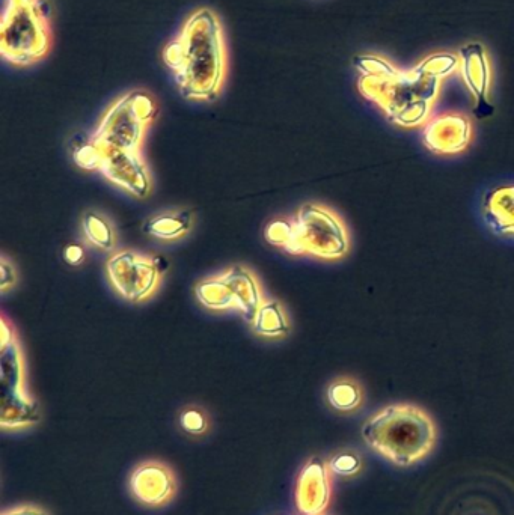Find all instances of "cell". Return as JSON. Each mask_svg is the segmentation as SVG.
I'll use <instances>...</instances> for the list:
<instances>
[{"instance_id":"cell-1","label":"cell","mask_w":514,"mask_h":515,"mask_svg":"<svg viewBox=\"0 0 514 515\" xmlns=\"http://www.w3.org/2000/svg\"><path fill=\"white\" fill-rule=\"evenodd\" d=\"M361 71L359 91L385 110L389 121L400 127L423 124L432 109L439 80L457 65V58L447 53L430 56L415 70L400 71L374 56L355 58Z\"/></svg>"},{"instance_id":"cell-2","label":"cell","mask_w":514,"mask_h":515,"mask_svg":"<svg viewBox=\"0 0 514 515\" xmlns=\"http://www.w3.org/2000/svg\"><path fill=\"white\" fill-rule=\"evenodd\" d=\"M162 58L186 100H216L227 74V47L219 17L209 8L196 10L180 34L166 44Z\"/></svg>"},{"instance_id":"cell-3","label":"cell","mask_w":514,"mask_h":515,"mask_svg":"<svg viewBox=\"0 0 514 515\" xmlns=\"http://www.w3.org/2000/svg\"><path fill=\"white\" fill-rule=\"evenodd\" d=\"M436 425L430 415L412 404H394L371 416L362 437L377 454L395 466H414L435 448Z\"/></svg>"},{"instance_id":"cell-4","label":"cell","mask_w":514,"mask_h":515,"mask_svg":"<svg viewBox=\"0 0 514 515\" xmlns=\"http://www.w3.org/2000/svg\"><path fill=\"white\" fill-rule=\"evenodd\" d=\"M50 26L38 0H2L0 53L20 67L34 64L49 53Z\"/></svg>"},{"instance_id":"cell-5","label":"cell","mask_w":514,"mask_h":515,"mask_svg":"<svg viewBox=\"0 0 514 515\" xmlns=\"http://www.w3.org/2000/svg\"><path fill=\"white\" fill-rule=\"evenodd\" d=\"M157 104L147 91H132L111 104L101 116L92 139L101 150L141 151Z\"/></svg>"},{"instance_id":"cell-6","label":"cell","mask_w":514,"mask_h":515,"mask_svg":"<svg viewBox=\"0 0 514 515\" xmlns=\"http://www.w3.org/2000/svg\"><path fill=\"white\" fill-rule=\"evenodd\" d=\"M0 425L4 431H20L40 422L37 401L25 388V366L22 351L2 320V357H0Z\"/></svg>"},{"instance_id":"cell-7","label":"cell","mask_w":514,"mask_h":515,"mask_svg":"<svg viewBox=\"0 0 514 515\" xmlns=\"http://www.w3.org/2000/svg\"><path fill=\"white\" fill-rule=\"evenodd\" d=\"M294 226L300 255L316 256L320 260H340L349 252V232L341 217L331 208L305 204L300 207Z\"/></svg>"},{"instance_id":"cell-8","label":"cell","mask_w":514,"mask_h":515,"mask_svg":"<svg viewBox=\"0 0 514 515\" xmlns=\"http://www.w3.org/2000/svg\"><path fill=\"white\" fill-rule=\"evenodd\" d=\"M160 260L133 250L114 253L106 264L112 288L127 302L142 303L154 296L162 279Z\"/></svg>"},{"instance_id":"cell-9","label":"cell","mask_w":514,"mask_h":515,"mask_svg":"<svg viewBox=\"0 0 514 515\" xmlns=\"http://www.w3.org/2000/svg\"><path fill=\"white\" fill-rule=\"evenodd\" d=\"M129 491L145 508H163L177 496V475L165 461H141L130 473Z\"/></svg>"},{"instance_id":"cell-10","label":"cell","mask_w":514,"mask_h":515,"mask_svg":"<svg viewBox=\"0 0 514 515\" xmlns=\"http://www.w3.org/2000/svg\"><path fill=\"white\" fill-rule=\"evenodd\" d=\"M332 500V473L322 457L306 461L297 476L294 503L299 515H326Z\"/></svg>"},{"instance_id":"cell-11","label":"cell","mask_w":514,"mask_h":515,"mask_svg":"<svg viewBox=\"0 0 514 515\" xmlns=\"http://www.w3.org/2000/svg\"><path fill=\"white\" fill-rule=\"evenodd\" d=\"M100 172L106 180L136 198H147L153 187L141 151L103 150Z\"/></svg>"},{"instance_id":"cell-12","label":"cell","mask_w":514,"mask_h":515,"mask_svg":"<svg viewBox=\"0 0 514 515\" xmlns=\"http://www.w3.org/2000/svg\"><path fill=\"white\" fill-rule=\"evenodd\" d=\"M472 128L468 118L456 113L439 116L424 128V145L435 154H457L465 151L471 141Z\"/></svg>"},{"instance_id":"cell-13","label":"cell","mask_w":514,"mask_h":515,"mask_svg":"<svg viewBox=\"0 0 514 515\" xmlns=\"http://www.w3.org/2000/svg\"><path fill=\"white\" fill-rule=\"evenodd\" d=\"M462 55V76L466 86L477 100L474 113L478 119L487 118L492 115L493 106L487 100V89H489V65H487L484 49L480 44H469L460 49Z\"/></svg>"},{"instance_id":"cell-14","label":"cell","mask_w":514,"mask_h":515,"mask_svg":"<svg viewBox=\"0 0 514 515\" xmlns=\"http://www.w3.org/2000/svg\"><path fill=\"white\" fill-rule=\"evenodd\" d=\"M234 296H236L237 311L243 315L246 321L252 323L260 306L263 305V293H261L258 279L251 270L243 266H233L225 270Z\"/></svg>"},{"instance_id":"cell-15","label":"cell","mask_w":514,"mask_h":515,"mask_svg":"<svg viewBox=\"0 0 514 515\" xmlns=\"http://www.w3.org/2000/svg\"><path fill=\"white\" fill-rule=\"evenodd\" d=\"M193 228V213L187 208L166 210L150 217L142 226V231L157 240H180Z\"/></svg>"},{"instance_id":"cell-16","label":"cell","mask_w":514,"mask_h":515,"mask_svg":"<svg viewBox=\"0 0 514 515\" xmlns=\"http://www.w3.org/2000/svg\"><path fill=\"white\" fill-rule=\"evenodd\" d=\"M484 216L499 234L514 235V186L490 190L484 198Z\"/></svg>"},{"instance_id":"cell-17","label":"cell","mask_w":514,"mask_h":515,"mask_svg":"<svg viewBox=\"0 0 514 515\" xmlns=\"http://www.w3.org/2000/svg\"><path fill=\"white\" fill-rule=\"evenodd\" d=\"M195 296L204 308L212 311L237 309L236 296L225 272L198 282L195 285Z\"/></svg>"},{"instance_id":"cell-18","label":"cell","mask_w":514,"mask_h":515,"mask_svg":"<svg viewBox=\"0 0 514 515\" xmlns=\"http://www.w3.org/2000/svg\"><path fill=\"white\" fill-rule=\"evenodd\" d=\"M329 406L338 413H353L364 403V392L355 378L341 377L329 384L326 392Z\"/></svg>"},{"instance_id":"cell-19","label":"cell","mask_w":514,"mask_h":515,"mask_svg":"<svg viewBox=\"0 0 514 515\" xmlns=\"http://www.w3.org/2000/svg\"><path fill=\"white\" fill-rule=\"evenodd\" d=\"M251 326L257 335L266 336V338H279V336L290 333V321H288L281 303L276 300L263 302L255 314Z\"/></svg>"},{"instance_id":"cell-20","label":"cell","mask_w":514,"mask_h":515,"mask_svg":"<svg viewBox=\"0 0 514 515\" xmlns=\"http://www.w3.org/2000/svg\"><path fill=\"white\" fill-rule=\"evenodd\" d=\"M82 229L89 243L103 250L114 249L115 232L106 217L95 211H86L82 217Z\"/></svg>"},{"instance_id":"cell-21","label":"cell","mask_w":514,"mask_h":515,"mask_svg":"<svg viewBox=\"0 0 514 515\" xmlns=\"http://www.w3.org/2000/svg\"><path fill=\"white\" fill-rule=\"evenodd\" d=\"M264 238L272 246L281 247L291 255H300L296 226L290 220H273L266 226Z\"/></svg>"},{"instance_id":"cell-22","label":"cell","mask_w":514,"mask_h":515,"mask_svg":"<svg viewBox=\"0 0 514 515\" xmlns=\"http://www.w3.org/2000/svg\"><path fill=\"white\" fill-rule=\"evenodd\" d=\"M177 421L180 430L192 439H202L210 433V428H212L209 413L198 406L184 407L178 413Z\"/></svg>"},{"instance_id":"cell-23","label":"cell","mask_w":514,"mask_h":515,"mask_svg":"<svg viewBox=\"0 0 514 515\" xmlns=\"http://www.w3.org/2000/svg\"><path fill=\"white\" fill-rule=\"evenodd\" d=\"M71 157L79 168L94 171V169H100L103 150L95 144L92 136L74 139L71 145Z\"/></svg>"},{"instance_id":"cell-24","label":"cell","mask_w":514,"mask_h":515,"mask_svg":"<svg viewBox=\"0 0 514 515\" xmlns=\"http://www.w3.org/2000/svg\"><path fill=\"white\" fill-rule=\"evenodd\" d=\"M326 463L332 476H340V478H355L362 472V466H364L361 455L352 449L335 452L326 460Z\"/></svg>"},{"instance_id":"cell-25","label":"cell","mask_w":514,"mask_h":515,"mask_svg":"<svg viewBox=\"0 0 514 515\" xmlns=\"http://www.w3.org/2000/svg\"><path fill=\"white\" fill-rule=\"evenodd\" d=\"M2 515H50L43 506L32 505V503H23V505L13 506L2 511Z\"/></svg>"},{"instance_id":"cell-26","label":"cell","mask_w":514,"mask_h":515,"mask_svg":"<svg viewBox=\"0 0 514 515\" xmlns=\"http://www.w3.org/2000/svg\"><path fill=\"white\" fill-rule=\"evenodd\" d=\"M17 282V273L16 269H14L13 263L7 260V258H2V291L10 290L16 285Z\"/></svg>"},{"instance_id":"cell-27","label":"cell","mask_w":514,"mask_h":515,"mask_svg":"<svg viewBox=\"0 0 514 515\" xmlns=\"http://www.w3.org/2000/svg\"><path fill=\"white\" fill-rule=\"evenodd\" d=\"M64 260L68 266H80L85 261V250L77 244H70L64 249Z\"/></svg>"}]
</instances>
